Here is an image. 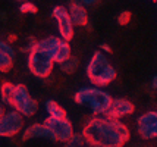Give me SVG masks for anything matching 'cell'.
Here are the masks:
<instances>
[{
	"mask_svg": "<svg viewBox=\"0 0 157 147\" xmlns=\"http://www.w3.org/2000/svg\"><path fill=\"white\" fill-rule=\"evenodd\" d=\"M82 137L91 147H123L129 141V130L117 119L96 116L82 130Z\"/></svg>",
	"mask_w": 157,
	"mask_h": 147,
	"instance_id": "1",
	"label": "cell"
},
{
	"mask_svg": "<svg viewBox=\"0 0 157 147\" xmlns=\"http://www.w3.org/2000/svg\"><path fill=\"white\" fill-rule=\"evenodd\" d=\"M116 69L112 66L109 59L101 50L93 53L87 65V77L94 84V87H106L116 78Z\"/></svg>",
	"mask_w": 157,
	"mask_h": 147,
	"instance_id": "2",
	"label": "cell"
},
{
	"mask_svg": "<svg viewBox=\"0 0 157 147\" xmlns=\"http://www.w3.org/2000/svg\"><path fill=\"white\" fill-rule=\"evenodd\" d=\"M74 100L78 105L91 109L94 115H104L113 99L110 97L107 91L98 87H82L75 93Z\"/></svg>",
	"mask_w": 157,
	"mask_h": 147,
	"instance_id": "3",
	"label": "cell"
},
{
	"mask_svg": "<svg viewBox=\"0 0 157 147\" xmlns=\"http://www.w3.org/2000/svg\"><path fill=\"white\" fill-rule=\"evenodd\" d=\"M53 57L47 52L34 46L28 56V69L38 78H47L53 71Z\"/></svg>",
	"mask_w": 157,
	"mask_h": 147,
	"instance_id": "4",
	"label": "cell"
},
{
	"mask_svg": "<svg viewBox=\"0 0 157 147\" xmlns=\"http://www.w3.org/2000/svg\"><path fill=\"white\" fill-rule=\"evenodd\" d=\"M10 106L13 107V110L19 112L22 116H33L38 110V103L37 100L31 97V94L28 93V88L24 84H16Z\"/></svg>",
	"mask_w": 157,
	"mask_h": 147,
	"instance_id": "5",
	"label": "cell"
},
{
	"mask_svg": "<svg viewBox=\"0 0 157 147\" xmlns=\"http://www.w3.org/2000/svg\"><path fill=\"white\" fill-rule=\"evenodd\" d=\"M43 124L50 130V133L53 134L56 141L66 143L75 134L74 133L72 122L68 118H52V116H47V118L44 119Z\"/></svg>",
	"mask_w": 157,
	"mask_h": 147,
	"instance_id": "6",
	"label": "cell"
},
{
	"mask_svg": "<svg viewBox=\"0 0 157 147\" xmlns=\"http://www.w3.org/2000/svg\"><path fill=\"white\" fill-rule=\"evenodd\" d=\"M24 126V116L16 110H7L0 116V137H15Z\"/></svg>",
	"mask_w": 157,
	"mask_h": 147,
	"instance_id": "7",
	"label": "cell"
},
{
	"mask_svg": "<svg viewBox=\"0 0 157 147\" xmlns=\"http://www.w3.org/2000/svg\"><path fill=\"white\" fill-rule=\"evenodd\" d=\"M137 131L138 135L144 140H154L157 138V112L150 110V112L143 113L137 119Z\"/></svg>",
	"mask_w": 157,
	"mask_h": 147,
	"instance_id": "8",
	"label": "cell"
},
{
	"mask_svg": "<svg viewBox=\"0 0 157 147\" xmlns=\"http://www.w3.org/2000/svg\"><path fill=\"white\" fill-rule=\"evenodd\" d=\"M52 14H53V18H56V21H57V28H59L60 38L65 40V41L72 40V37H74V24H72V19L69 16L68 9L65 6H56Z\"/></svg>",
	"mask_w": 157,
	"mask_h": 147,
	"instance_id": "9",
	"label": "cell"
},
{
	"mask_svg": "<svg viewBox=\"0 0 157 147\" xmlns=\"http://www.w3.org/2000/svg\"><path fill=\"white\" fill-rule=\"evenodd\" d=\"M134 110H135V106L132 102L126 100V99H113L107 112L104 113V116L119 121V118L128 116L131 113H134Z\"/></svg>",
	"mask_w": 157,
	"mask_h": 147,
	"instance_id": "10",
	"label": "cell"
},
{
	"mask_svg": "<svg viewBox=\"0 0 157 147\" xmlns=\"http://www.w3.org/2000/svg\"><path fill=\"white\" fill-rule=\"evenodd\" d=\"M68 12H69V16H71L74 25H76V27H85L88 24V15H87L85 6L82 5L81 2L72 0L69 3Z\"/></svg>",
	"mask_w": 157,
	"mask_h": 147,
	"instance_id": "11",
	"label": "cell"
},
{
	"mask_svg": "<svg viewBox=\"0 0 157 147\" xmlns=\"http://www.w3.org/2000/svg\"><path fill=\"white\" fill-rule=\"evenodd\" d=\"M31 138H46V140H50V141H56L53 134L50 133V130L44 124H33V125H29L24 131L22 140L27 141V140H31Z\"/></svg>",
	"mask_w": 157,
	"mask_h": 147,
	"instance_id": "12",
	"label": "cell"
},
{
	"mask_svg": "<svg viewBox=\"0 0 157 147\" xmlns=\"http://www.w3.org/2000/svg\"><path fill=\"white\" fill-rule=\"evenodd\" d=\"M46 112L52 118H66V110L56 100H47L46 102Z\"/></svg>",
	"mask_w": 157,
	"mask_h": 147,
	"instance_id": "13",
	"label": "cell"
},
{
	"mask_svg": "<svg viewBox=\"0 0 157 147\" xmlns=\"http://www.w3.org/2000/svg\"><path fill=\"white\" fill-rule=\"evenodd\" d=\"M69 57H71V46H69L68 41H65V40H62L60 46H59V49H57V53H56L55 56V63H63L65 60H68Z\"/></svg>",
	"mask_w": 157,
	"mask_h": 147,
	"instance_id": "14",
	"label": "cell"
},
{
	"mask_svg": "<svg viewBox=\"0 0 157 147\" xmlns=\"http://www.w3.org/2000/svg\"><path fill=\"white\" fill-rule=\"evenodd\" d=\"M15 91V84L12 83H3L2 87H0V97L3 100V103L10 106V100H12V96H13Z\"/></svg>",
	"mask_w": 157,
	"mask_h": 147,
	"instance_id": "15",
	"label": "cell"
},
{
	"mask_svg": "<svg viewBox=\"0 0 157 147\" xmlns=\"http://www.w3.org/2000/svg\"><path fill=\"white\" fill-rule=\"evenodd\" d=\"M13 65V57L7 55L6 52L0 50V71L2 72H7Z\"/></svg>",
	"mask_w": 157,
	"mask_h": 147,
	"instance_id": "16",
	"label": "cell"
},
{
	"mask_svg": "<svg viewBox=\"0 0 157 147\" xmlns=\"http://www.w3.org/2000/svg\"><path fill=\"white\" fill-rule=\"evenodd\" d=\"M76 68H78V59H75V57H69L68 60L60 63V71L65 72V74H68V75L74 74L76 71Z\"/></svg>",
	"mask_w": 157,
	"mask_h": 147,
	"instance_id": "17",
	"label": "cell"
},
{
	"mask_svg": "<svg viewBox=\"0 0 157 147\" xmlns=\"http://www.w3.org/2000/svg\"><path fill=\"white\" fill-rule=\"evenodd\" d=\"M84 144H85V140H84L82 134H74V135L65 143V147H82Z\"/></svg>",
	"mask_w": 157,
	"mask_h": 147,
	"instance_id": "18",
	"label": "cell"
},
{
	"mask_svg": "<svg viewBox=\"0 0 157 147\" xmlns=\"http://www.w3.org/2000/svg\"><path fill=\"white\" fill-rule=\"evenodd\" d=\"M19 10L22 14H35L37 12V6L31 2H24L19 6Z\"/></svg>",
	"mask_w": 157,
	"mask_h": 147,
	"instance_id": "19",
	"label": "cell"
},
{
	"mask_svg": "<svg viewBox=\"0 0 157 147\" xmlns=\"http://www.w3.org/2000/svg\"><path fill=\"white\" fill-rule=\"evenodd\" d=\"M129 18H131L129 12H122V14L119 15V18H117V22H119L121 25H125V24L129 22Z\"/></svg>",
	"mask_w": 157,
	"mask_h": 147,
	"instance_id": "20",
	"label": "cell"
},
{
	"mask_svg": "<svg viewBox=\"0 0 157 147\" xmlns=\"http://www.w3.org/2000/svg\"><path fill=\"white\" fill-rule=\"evenodd\" d=\"M0 50H3V52H6L7 55H10V56L13 57V55H15V52H13V49L7 44V43H5V41H2L0 40Z\"/></svg>",
	"mask_w": 157,
	"mask_h": 147,
	"instance_id": "21",
	"label": "cell"
},
{
	"mask_svg": "<svg viewBox=\"0 0 157 147\" xmlns=\"http://www.w3.org/2000/svg\"><path fill=\"white\" fill-rule=\"evenodd\" d=\"M98 0H81V3L84 5V6H88V5H94V3H97Z\"/></svg>",
	"mask_w": 157,
	"mask_h": 147,
	"instance_id": "22",
	"label": "cell"
},
{
	"mask_svg": "<svg viewBox=\"0 0 157 147\" xmlns=\"http://www.w3.org/2000/svg\"><path fill=\"white\" fill-rule=\"evenodd\" d=\"M101 50L103 52H106V53H110V52H112L110 46H107V44H101Z\"/></svg>",
	"mask_w": 157,
	"mask_h": 147,
	"instance_id": "23",
	"label": "cell"
},
{
	"mask_svg": "<svg viewBox=\"0 0 157 147\" xmlns=\"http://www.w3.org/2000/svg\"><path fill=\"white\" fill-rule=\"evenodd\" d=\"M151 85H153V88H154V90H157V75L153 78V81H151Z\"/></svg>",
	"mask_w": 157,
	"mask_h": 147,
	"instance_id": "24",
	"label": "cell"
},
{
	"mask_svg": "<svg viewBox=\"0 0 157 147\" xmlns=\"http://www.w3.org/2000/svg\"><path fill=\"white\" fill-rule=\"evenodd\" d=\"M5 112H6V110H5V107H3V105L0 103V116H2V115H3Z\"/></svg>",
	"mask_w": 157,
	"mask_h": 147,
	"instance_id": "25",
	"label": "cell"
},
{
	"mask_svg": "<svg viewBox=\"0 0 157 147\" xmlns=\"http://www.w3.org/2000/svg\"><path fill=\"white\" fill-rule=\"evenodd\" d=\"M18 2H22V3H24V2H27V0H18Z\"/></svg>",
	"mask_w": 157,
	"mask_h": 147,
	"instance_id": "26",
	"label": "cell"
}]
</instances>
